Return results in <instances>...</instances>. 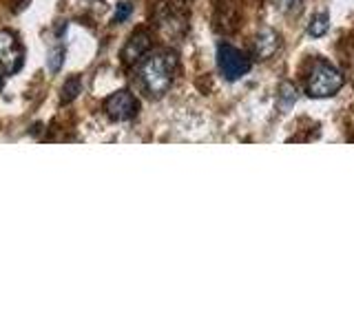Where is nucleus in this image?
Instances as JSON below:
<instances>
[{
  "instance_id": "obj_5",
  "label": "nucleus",
  "mask_w": 354,
  "mask_h": 332,
  "mask_svg": "<svg viewBox=\"0 0 354 332\" xmlns=\"http://www.w3.org/2000/svg\"><path fill=\"white\" fill-rule=\"evenodd\" d=\"M138 111H140L138 98L133 95L131 91H127V89L111 93L104 100V113L113 122H129V120H133L138 116Z\"/></svg>"
},
{
  "instance_id": "obj_10",
  "label": "nucleus",
  "mask_w": 354,
  "mask_h": 332,
  "mask_svg": "<svg viewBox=\"0 0 354 332\" xmlns=\"http://www.w3.org/2000/svg\"><path fill=\"white\" fill-rule=\"evenodd\" d=\"M80 91H82V77L80 75L66 77L64 84H62V102H73Z\"/></svg>"
},
{
  "instance_id": "obj_9",
  "label": "nucleus",
  "mask_w": 354,
  "mask_h": 332,
  "mask_svg": "<svg viewBox=\"0 0 354 332\" xmlns=\"http://www.w3.org/2000/svg\"><path fill=\"white\" fill-rule=\"evenodd\" d=\"M330 29V14L328 11H321V14H315L313 20H310V25H308V33L313 38H321V36H326Z\"/></svg>"
},
{
  "instance_id": "obj_8",
  "label": "nucleus",
  "mask_w": 354,
  "mask_h": 332,
  "mask_svg": "<svg viewBox=\"0 0 354 332\" xmlns=\"http://www.w3.org/2000/svg\"><path fill=\"white\" fill-rule=\"evenodd\" d=\"M62 31H66V22H60L58 29H55V44L51 47L49 55H47V66L49 71H60V66L64 62V44H62Z\"/></svg>"
},
{
  "instance_id": "obj_12",
  "label": "nucleus",
  "mask_w": 354,
  "mask_h": 332,
  "mask_svg": "<svg viewBox=\"0 0 354 332\" xmlns=\"http://www.w3.org/2000/svg\"><path fill=\"white\" fill-rule=\"evenodd\" d=\"M301 7H304V0H277V9L286 16L297 14V11H301Z\"/></svg>"
},
{
  "instance_id": "obj_14",
  "label": "nucleus",
  "mask_w": 354,
  "mask_h": 332,
  "mask_svg": "<svg viewBox=\"0 0 354 332\" xmlns=\"http://www.w3.org/2000/svg\"><path fill=\"white\" fill-rule=\"evenodd\" d=\"M3 86H5V75L0 73V91H3Z\"/></svg>"
},
{
  "instance_id": "obj_2",
  "label": "nucleus",
  "mask_w": 354,
  "mask_h": 332,
  "mask_svg": "<svg viewBox=\"0 0 354 332\" xmlns=\"http://www.w3.org/2000/svg\"><path fill=\"white\" fill-rule=\"evenodd\" d=\"M343 82H346V77L335 64L317 58L306 75V93L310 98H332L343 89Z\"/></svg>"
},
{
  "instance_id": "obj_7",
  "label": "nucleus",
  "mask_w": 354,
  "mask_h": 332,
  "mask_svg": "<svg viewBox=\"0 0 354 332\" xmlns=\"http://www.w3.org/2000/svg\"><path fill=\"white\" fill-rule=\"evenodd\" d=\"M281 47V38L279 33L270 27H263L257 36H254V42H252V51H254V58L259 60H268L277 53V49Z\"/></svg>"
},
{
  "instance_id": "obj_15",
  "label": "nucleus",
  "mask_w": 354,
  "mask_h": 332,
  "mask_svg": "<svg viewBox=\"0 0 354 332\" xmlns=\"http://www.w3.org/2000/svg\"><path fill=\"white\" fill-rule=\"evenodd\" d=\"M182 3H186V0H182Z\"/></svg>"
},
{
  "instance_id": "obj_4",
  "label": "nucleus",
  "mask_w": 354,
  "mask_h": 332,
  "mask_svg": "<svg viewBox=\"0 0 354 332\" xmlns=\"http://www.w3.org/2000/svg\"><path fill=\"white\" fill-rule=\"evenodd\" d=\"M25 64V49L18 36L9 29H0V66L5 73H18Z\"/></svg>"
},
{
  "instance_id": "obj_1",
  "label": "nucleus",
  "mask_w": 354,
  "mask_h": 332,
  "mask_svg": "<svg viewBox=\"0 0 354 332\" xmlns=\"http://www.w3.org/2000/svg\"><path fill=\"white\" fill-rule=\"evenodd\" d=\"M177 71V58L171 51H158L147 55L140 66V82L151 98H162L169 93L173 75Z\"/></svg>"
},
{
  "instance_id": "obj_13",
  "label": "nucleus",
  "mask_w": 354,
  "mask_h": 332,
  "mask_svg": "<svg viewBox=\"0 0 354 332\" xmlns=\"http://www.w3.org/2000/svg\"><path fill=\"white\" fill-rule=\"evenodd\" d=\"M131 11H133V7H131V3H120L118 7H115V14H113V20L115 22H124L129 16H131Z\"/></svg>"
},
{
  "instance_id": "obj_11",
  "label": "nucleus",
  "mask_w": 354,
  "mask_h": 332,
  "mask_svg": "<svg viewBox=\"0 0 354 332\" xmlns=\"http://www.w3.org/2000/svg\"><path fill=\"white\" fill-rule=\"evenodd\" d=\"M297 98H299V93H297V89H295L292 82H283V84L279 86V109H281V111H288V109H290V107L297 102Z\"/></svg>"
},
{
  "instance_id": "obj_6",
  "label": "nucleus",
  "mask_w": 354,
  "mask_h": 332,
  "mask_svg": "<svg viewBox=\"0 0 354 332\" xmlns=\"http://www.w3.org/2000/svg\"><path fill=\"white\" fill-rule=\"evenodd\" d=\"M149 51H151V33L147 29H138L136 33H131L124 49H122V62L138 64L140 60L147 58Z\"/></svg>"
},
{
  "instance_id": "obj_3",
  "label": "nucleus",
  "mask_w": 354,
  "mask_h": 332,
  "mask_svg": "<svg viewBox=\"0 0 354 332\" xmlns=\"http://www.w3.org/2000/svg\"><path fill=\"white\" fill-rule=\"evenodd\" d=\"M217 64L226 80H239L241 75L250 71V58L241 49L232 44H219L217 47Z\"/></svg>"
}]
</instances>
